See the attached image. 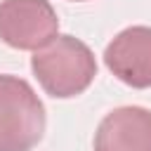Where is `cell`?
Listing matches in <instances>:
<instances>
[{
    "mask_svg": "<svg viewBox=\"0 0 151 151\" xmlns=\"http://www.w3.org/2000/svg\"><path fill=\"white\" fill-rule=\"evenodd\" d=\"M31 68L40 87L54 99L85 92L97 76L92 50L73 35H57L50 45L38 50L31 59Z\"/></svg>",
    "mask_w": 151,
    "mask_h": 151,
    "instance_id": "obj_1",
    "label": "cell"
},
{
    "mask_svg": "<svg viewBox=\"0 0 151 151\" xmlns=\"http://www.w3.org/2000/svg\"><path fill=\"white\" fill-rule=\"evenodd\" d=\"M45 132V106L17 76H0V151H31Z\"/></svg>",
    "mask_w": 151,
    "mask_h": 151,
    "instance_id": "obj_2",
    "label": "cell"
},
{
    "mask_svg": "<svg viewBox=\"0 0 151 151\" xmlns=\"http://www.w3.org/2000/svg\"><path fill=\"white\" fill-rule=\"evenodd\" d=\"M59 35V17L47 0H2L0 40L14 50H42Z\"/></svg>",
    "mask_w": 151,
    "mask_h": 151,
    "instance_id": "obj_3",
    "label": "cell"
},
{
    "mask_svg": "<svg viewBox=\"0 0 151 151\" xmlns=\"http://www.w3.org/2000/svg\"><path fill=\"white\" fill-rule=\"evenodd\" d=\"M109 71L130 87H151V26L120 31L104 50Z\"/></svg>",
    "mask_w": 151,
    "mask_h": 151,
    "instance_id": "obj_4",
    "label": "cell"
},
{
    "mask_svg": "<svg viewBox=\"0 0 151 151\" xmlns=\"http://www.w3.org/2000/svg\"><path fill=\"white\" fill-rule=\"evenodd\" d=\"M94 151H151V111L120 106L106 113L94 132Z\"/></svg>",
    "mask_w": 151,
    "mask_h": 151,
    "instance_id": "obj_5",
    "label": "cell"
},
{
    "mask_svg": "<svg viewBox=\"0 0 151 151\" xmlns=\"http://www.w3.org/2000/svg\"><path fill=\"white\" fill-rule=\"evenodd\" d=\"M76 2H80V0H76Z\"/></svg>",
    "mask_w": 151,
    "mask_h": 151,
    "instance_id": "obj_6",
    "label": "cell"
}]
</instances>
